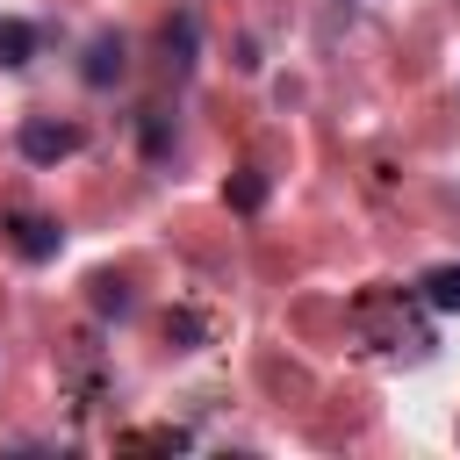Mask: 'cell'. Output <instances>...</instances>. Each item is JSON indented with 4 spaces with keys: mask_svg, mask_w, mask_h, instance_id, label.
Listing matches in <instances>:
<instances>
[{
    "mask_svg": "<svg viewBox=\"0 0 460 460\" xmlns=\"http://www.w3.org/2000/svg\"><path fill=\"white\" fill-rule=\"evenodd\" d=\"M93 302H101V309H115V316H122V309H129V288H122V280H108V273H101V280H93Z\"/></svg>",
    "mask_w": 460,
    "mask_h": 460,
    "instance_id": "cell-8",
    "label": "cell"
},
{
    "mask_svg": "<svg viewBox=\"0 0 460 460\" xmlns=\"http://www.w3.org/2000/svg\"><path fill=\"white\" fill-rule=\"evenodd\" d=\"M230 201H237V208H259V201H266V180H259V172H237V180H230Z\"/></svg>",
    "mask_w": 460,
    "mask_h": 460,
    "instance_id": "cell-7",
    "label": "cell"
},
{
    "mask_svg": "<svg viewBox=\"0 0 460 460\" xmlns=\"http://www.w3.org/2000/svg\"><path fill=\"white\" fill-rule=\"evenodd\" d=\"M122 72H129V43H122L115 29H108V36H93V43H86V58H79V79H86V86H115Z\"/></svg>",
    "mask_w": 460,
    "mask_h": 460,
    "instance_id": "cell-2",
    "label": "cell"
},
{
    "mask_svg": "<svg viewBox=\"0 0 460 460\" xmlns=\"http://www.w3.org/2000/svg\"><path fill=\"white\" fill-rule=\"evenodd\" d=\"M7 244H14L22 259H58L65 230H58L50 216H14V223H7Z\"/></svg>",
    "mask_w": 460,
    "mask_h": 460,
    "instance_id": "cell-3",
    "label": "cell"
},
{
    "mask_svg": "<svg viewBox=\"0 0 460 460\" xmlns=\"http://www.w3.org/2000/svg\"><path fill=\"white\" fill-rule=\"evenodd\" d=\"M165 65H172V72L194 65V14H172V22H165Z\"/></svg>",
    "mask_w": 460,
    "mask_h": 460,
    "instance_id": "cell-6",
    "label": "cell"
},
{
    "mask_svg": "<svg viewBox=\"0 0 460 460\" xmlns=\"http://www.w3.org/2000/svg\"><path fill=\"white\" fill-rule=\"evenodd\" d=\"M14 144H22V158H29V165H58V158H72L86 137H79V122H58V115H29V122L14 129Z\"/></svg>",
    "mask_w": 460,
    "mask_h": 460,
    "instance_id": "cell-1",
    "label": "cell"
},
{
    "mask_svg": "<svg viewBox=\"0 0 460 460\" xmlns=\"http://www.w3.org/2000/svg\"><path fill=\"white\" fill-rule=\"evenodd\" d=\"M417 288H424V302H431L438 316H460V266H431Z\"/></svg>",
    "mask_w": 460,
    "mask_h": 460,
    "instance_id": "cell-5",
    "label": "cell"
},
{
    "mask_svg": "<svg viewBox=\"0 0 460 460\" xmlns=\"http://www.w3.org/2000/svg\"><path fill=\"white\" fill-rule=\"evenodd\" d=\"M36 50H43V29H36V22H22V14H0V65H7V72H22Z\"/></svg>",
    "mask_w": 460,
    "mask_h": 460,
    "instance_id": "cell-4",
    "label": "cell"
}]
</instances>
